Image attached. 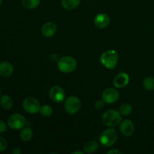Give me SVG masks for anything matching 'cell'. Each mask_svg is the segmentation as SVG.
<instances>
[{
  "label": "cell",
  "mask_w": 154,
  "mask_h": 154,
  "mask_svg": "<svg viewBox=\"0 0 154 154\" xmlns=\"http://www.w3.org/2000/svg\"><path fill=\"white\" fill-rule=\"evenodd\" d=\"M49 96L51 100L56 103H61L66 99V93L60 86H54L50 89Z\"/></svg>",
  "instance_id": "9"
},
{
  "label": "cell",
  "mask_w": 154,
  "mask_h": 154,
  "mask_svg": "<svg viewBox=\"0 0 154 154\" xmlns=\"http://www.w3.org/2000/svg\"><path fill=\"white\" fill-rule=\"evenodd\" d=\"M81 0H62V5L66 10H74L79 6Z\"/></svg>",
  "instance_id": "16"
},
{
  "label": "cell",
  "mask_w": 154,
  "mask_h": 154,
  "mask_svg": "<svg viewBox=\"0 0 154 154\" xmlns=\"http://www.w3.org/2000/svg\"><path fill=\"white\" fill-rule=\"evenodd\" d=\"M42 32L44 36L51 38L57 32V26L53 22H48L43 25L42 28Z\"/></svg>",
  "instance_id": "13"
},
{
  "label": "cell",
  "mask_w": 154,
  "mask_h": 154,
  "mask_svg": "<svg viewBox=\"0 0 154 154\" xmlns=\"http://www.w3.org/2000/svg\"><path fill=\"white\" fill-rule=\"evenodd\" d=\"M76 153H79V154H84V153L81 151H75L73 152V154H76Z\"/></svg>",
  "instance_id": "28"
},
{
  "label": "cell",
  "mask_w": 154,
  "mask_h": 154,
  "mask_svg": "<svg viewBox=\"0 0 154 154\" xmlns=\"http://www.w3.org/2000/svg\"><path fill=\"white\" fill-rule=\"evenodd\" d=\"M99 148V144L96 141H89L84 145V151L86 153H93Z\"/></svg>",
  "instance_id": "15"
},
{
  "label": "cell",
  "mask_w": 154,
  "mask_h": 154,
  "mask_svg": "<svg viewBox=\"0 0 154 154\" xmlns=\"http://www.w3.org/2000/svg\"><path fill=\"white\" fill-rule=\"evenodd\" d=\"M118 138V132L116 129L111 127L104 131L100 135L99 141L102 145L105 147H110L114 145Z\"/></svg>",
  "instance_id": "3"
},
{
  "label": "cell",
  "mask_w": 154,
  "mask_h": 154,
  "mask_svg": "<svg viewBox=\"0 0 154 154\" xmlns=\"http://www.w3.org/2000/svg\"><path fill=\"white\" fill-rule=\"evenodd\" d=\"M26 124L25 117L20 114H14L10 116L8 120V125L13 130L23 129Z\"/></svg>",
  "instance_id": "7"
},
{
  "label": "cell",
  "mask_w": 154,
  "mask_h": 154,
  "mask_svg": "<svg viewBox=\"0 0 154 154\" xmlns=\"http://www.w3.org/2000/svg\"><path fill=\"white\" fill-rule=\"evenodd\" d=\"M14 72V66L8 62H1L0 63V76L10 77Z\"/></svg>",
  "instance_id": "14"
},
{
  "label": "cell",
  "mask_w": 154,
  "mask_h": 154,
  "mask_svg": "<svg viewBox=\"0 0 154 154\" xmlns=\"http://www.w3.org/2000/svg\"><path fill=\"white\" fill-rule=\"evenodd\" d=\"M0 106L4 110H10L13 107V100L10 96L4 95L0 99Z\"/></svg>",
  "instance_id": "17"
},
{
  "label": "cell",
  "mask_w": 154,
  "mask_h": 154,
  "mask_svg": "<svg viewBox=\"0 0 154 154\" xmlns=\"http://www.w3.org/2000/svg\"><path fill=\"white\" fill-rule=\"evenodd\" d=\"M20 138L23 141H29V140L32 139L33 136L32 130L30 127H25L21 130L20 133Z\"/></svg>",
  "instance_id": "18"
},
{
  "label": "cell",
  "mask_w": 154,
  "mask_h": 154,
  "mask_svg": "<svg viewBox=\"0 0 154 154\" xmlns=\"http://www.w3.org/2000/svg\"><path fill=\"white\" fill-rule=\"evenodd\" d=\"M77 61L72 57H63L58 60L57 68L63 73H71L76 69Z\"/></svg>",
  "instance_id": "4"
},
{
  "label": "cell",
  "mask_w": 154,
  "mask_h": 154,
  "mask_svg": "<svg viewBox=\"0 0 154 154\" xmlns=\"http://www.w3.org/2000/svg\"><path fill=\"white\" fill-rule=\"evenodd\" d=\"M118 54L115 50H108L101 55L100 62L105 68L114 69L118 62Z\"/></svg>",
  "instance_id": "2"
},
{
  "label": "cell",
  "mask_w": 154,
  "mask_h": 154,
  "mask_svg": "<svg viewBox=\"0 0 154 154\" xmlns=\"http://www.w3.org/2000/svg\"><path fill=\"white\" fill-rule=\"evenodd\" d=\"M21 153H22V151H21V150L19 147H15V148L12 150V153L13 154H20Z\"/></svg>",
  "instance_id": "26"
},
{
  "label": "cell",
  "mask_w": 154,
  "mask_h": 154,
  "mask_svg": "<svg viewBox=\"0 0 154 154\" xmlns=\"http://www.w3.org/2000/svg\"><path fill=\"white\" fill-rule=\"evenodd\" d=\"M108 154H111V153H114V154H120L121 153V151H120V150H116V149H114V150H109V151H108Z\"/></svg>",
  "instance_id": "27"
},
{
  "label": "cell",
  "mask_w": 154,
  "mask_h": 154,
  "mask_svg": "<svg viewBox=\"0 0 154 154\" xmlns=\"http://www.w3.org/2000/svg\"><path fill=\"white\" fill-rule=\"evenodd\" d=\"M88 1H90V0H88Z\"/></svg>",
  "instance_id": "31"
},
{
  "label": "cell",
  "mask_w": 154,
  "mask_h": 154,
  "mask_svg": "<svg viewBox=\"0 0 154 154\" xmlns=\"http://www.w3.org/2000/svg\"><path fill=\"white\" fill-rule=\"evenodd\" d=\"M122 120L121 114L116 110H108L102 116V122L108 127H115Z\"/></svg>",
  "instance_id": "1"
},
{
  "label": "cell",
  "mask_w": 154,
  "mask_h": 154,
  "mask_svg": "<svg viewBox=\"0 0 154 154\" xmlns=\"http://www.w3.org/2000/svg\"><path fill=\"white\" fill-rule=\"evenodd\" d=\"M22 5L25 8L34 9L38 7L40 0H22Z\"/></svg>",
  "instance_id": "19"
},
{
  "label": "cell",
  "mask_w": 154,
  "mask_h": 154,
  "mask_svg": "<svg viewBox=\"0 0 154 154\" xmlns=\"http://www.w3.org/2000/svg\"><path fill=\"white\" fill-rule=\"evenodd\" d=\"M0 96H1V90H0Z\"/></svg>",
  "instance_id": "30"
},
{
  "label": "cell",
  "mask_w": 154,
  "mask_h": 154,
  "mask_svg": "<svg viewBox=\"0 0 154 154\" xmlns=\"http://www.w3.org/2000/svg\"><path fill=\"white\" fill-rule=\"evenodd\" d=\"M129 76L127 73L122 72L118 74L114 80V84L117 88H123L129 82Z\"/></svg>",
  "instance_id": "12"
},
{
  "label": "cell",
  "mask_w": 154,
  "mask_h": 154,
  "mask_svg": "<svg viewBox=\"0 0 154 154\" xmlns=\"http://www.w3.org/2000/svg\"><path fill=\"white\" fill-rule=\"evenodd\" d=\"M120 130L122 135H123L124 136H131L135 131V126H134L133 122L129 120H126L123 121L120 123Z\"/></svg>",
  "instance_id": "10"
},
{
  "label": "cell",
  "mask_w": 154,
  "mask_h": 154,
  "mask_svg": "<svg viewBox=\"0 0 154 154\" xmlns=\"http://www.w3.org/2000/svg\"><path fill=\"white\" fill-rule=\"evenodd\" d=\"M65 111L69 114L73 115L80 111L81 107V102L79 98L76 96H70L65 102Z\"/></svg>",
  "instance_id": "5"
},
{
  "label": "cell",
  "mask_w": 154,
  "mask_h": 154,
  "mask_svg": "<svg viewBox=\"0 0 154 154\" xmlns=\"http://www.w3.org/2000/svg\"><path fill=\"white\" fill-rule=\"evenodd\" d=\"M7 130V126L2 120H0V134L4 133Z\"/></svg>",
  "instance_id": "25"
},
{
  "label": "cell",
  "mask_w": 154,
  "mask_h": 154,
  "mask_svg": "<svg viewBox=\"0 0 154 154\" xmlns=\"http://www.w3.org/2000/svg\"><path fill=\"white\" fill-rule=\"evenodd\" d=\"M120 97V93L116 89L109 88L105 89L102 94V99L106 104H113L117 102Z\"/></svg>",
  "instance_id": "8"
},
{
  "label": "cell",
  "mask_w": 154,
  "mask_h": 154,
  "mask_svg": "<svg viewBox=\"0 0 154 154\" xmlns=\"http://www.w3.org/2000/svg\"><path fill=\"white\" fill-rule=\"evenodd\" d=\"M95 108L96 110H102L105 107V102L103 100H98L94 104Z\"/></svg>",
  "instance_id": "24"
},
{
  "label": "cell",
  "mask_w": 154,
  "mask_h": 154,
  "mask_svg": "<svg viewBox=\"0 0 154 154\" xmlns=\"http://www.w3.org/2000/svg\"><path fill=\"white\" fill-rule=\"evenodd\" d=\"M39 112L44 117H50L53 114V108L49 105H44L41 107Z\"/></svg>",
  "instance_id": "22"
},
{
  "label": "cell",
  "mask_w": 154,
  "mask_h": 154,
  "mask_svg": "<svg viewBox=\"0 0 154 154\" xmlns=\"http://www.w3.org/2000/svg\"><path fill=\"white\" fill-rule=\"evenodd\" d=\"M8 147V142L4 138L0 137V152H2L6 150Z\"/></svg>",
  "instance_id": "23"
},
{
  "label": "cell",
  "mask_w": 154,
  "mask_h": 154,
  "mask_svg": "<svg viewBox=\"0 0 154 154\" xmlns=\"http://www.w3.org/2000/svg\"><path fill=\"white\" fill-rule=\"evenodd\" d=\"M120 113L123 116H128L132 113V107L130 104L124 103L120 106Z\"/></svg>",
  "instance_id": "20"
},
{
  "label": "cell",
  "mask_w": 154,
  "mask_h": 154,
  "mask_svg": "<svg viewBox=\"0 0 154 154\" xmlns=\"http://www.w3.org/2000/svg\"><path fill=\"white\" fill-rule=\"evenodd\" d=\"M23 108L29 114H35L40 111L41 105L35 98L27 97L23 102Z\"/></svg>",
  "instance_id": "6"
},
{
  "label": "cell",
  "mask_w": 154,
  "mask_h": 154,
  "mask_svg": "<svg viewBox=\"0 0 154 154\" xmlns=\"http://www.w3.org/2000/svg\"><path fill=\"white\" fill-rule=\"evenodd\" d=\"M2 2H3V0H0V6L2 5Z\"/></svg>",
  "instance_id": "29"
},
{
  "label": "cell",
  "mask_w": 154,
  "mask_h": 154,
  "mask_svg": "<svg viewBox=\"0 0 154 154\" xmlns=\"http://www.w3.org/2000/svg\"><path fill=\"white\" fill-rule=\"evenodd\" d=\"M144 88L149 91H154V78L147 77L143 82Z\"/></svg>",
  "instance_id": "21"
},
{
  "label": "cell",
  "mask_w": 154,
  "mask_h": 154,
  "mask_svg": "<svg viewBox=\"0 0 154 154\" xmlns=\"http://www.w3.org/2000/svg\"><path fill=\"white\" fill-rule=\"evenodd\" d=\"M94 23L99 29H105L110 24V17L106 14H99L94 19Z\"/></svg>",
  "instance_id": "11"
}]
</instances>
